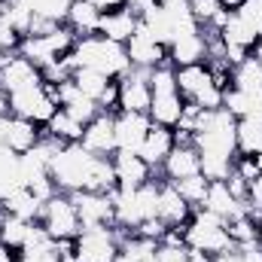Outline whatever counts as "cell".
<instances>
[{
	"instance_id": "6da1fadb",
	"label": "cell",
	"mask_w": 262,
	"mask_h": 262,
	"mask_svg": "<svg viewBox=\"0 0 262 262\" xmlns=\"http://www.w3.org/2000/svg\"><path fill=\"white\" fill-rule=\"evenodd\" d=\"M70 61H73V70L76 67H89V70H98L110 79H119L131 70L128 52L122 43H113L101 34H92V37H79L73 52H70Z\"/></svg>"
},
{
	"instance_id": "7a4b0ae2",
	"label": "cell",
	"mask_w": 262,
	"mask_h": 262,
	"mask_svg": "<svg viewBox=\"0 0 262 262\" xmlns=\"http://www.w3.org/2000/svg\"><path fill=\"white\" fill-rule=\"evenodd\" d=\"M235 116L226 110V107H216V110H201L198 113V125H195V149L198 152H207V156H229L235 159L238 156V146H235Z\"/></svg>"
},
{
	"instance_id": "3957f363",
	"label": "cell",
	"mask_w": 262,
	"mask_h": 262,
	"mask_svg": "<svg viewBox=\"0 0 262 262\" xmlns=\"http://www.w3.org/2000/svg\"><path fill=\"white\" fill-rule=\"evenodd\" d=\"M183 229H186V247L204 250L207 256L235 250V244H232V238L226 232V220L204 210V207H192V216H189V223Z\"/></svg>"
},
{
	"instance_id": "277c9868",
	"label": "cell",
	"mask_w": 262,
	"mask_h": 262,
	"mask_svg": "<svg viewBox=\"0 0 262 262\" xmlns=\"http://www.w3.org/2000/svg\"><path fill=\"white\" fill-rule=\"evenodd\" d=\"M92 162H95V156H92L82 143H64V146L55 152L52 165H49V174H52L58 192H67V195H70V192L85 189Z\"/></svg>"
},
{
	"instance_id": "5b68a950",
	"label": "cell",
	"mask_w": 262,
	"mask_h": 262,
	"mask_svg": "<svg viewBox=\"0 0 262 262\" xmlns=\"http://www.w3.org/2000/svg\"><path fill=\"white\" fill-rule=\"evenodd\" d=\"M113 204H116V226L134 232L143 220L156 216L159 207V183L149 180L137 189H113Z\"/></svg>"
},
{
	"instance_id": "8992f818",
	"label": "cell",
	"mask_w": 262,
	"mask_h": 262,
	"mask_svg": "<svg viewBox=\"0 0 262 262\" xmlns=\"http://www.w3.org/2000/svg\"><path fill=\"white\" fill-rule=\"evenodd\" d=\"M40 226L49 232V238L55 241H67V238H76L82 232V223H79V213H76V204L67 192H55L43 204V213H40Z\"/></svg>"
},
{
	"instance_id": "52a82bcc",
	"label": "cell",
	"mask_w": 262,
	"mask_h": 262,
	"mask_svg": "<svg viewBox=\"0 0 262 262\" xmlns=\"http://www.w3.org/2000/svg\"><path fill=\"white\" fill-rule=\"evenodd\" d=\"M119 235L116 226H92L76 235V262H116Z\"/></svg>"
},
{
	"instance_id": "ba28073f",
	"label": "cell",
	"mask_w": 262,
	"mask_h": 262,
	"mask_svg": "<svg viewBox=\"0 0 262 262\" xmlns=\"http://www.w3.org/2000/svg\"><path fill=\"white\" fill-rule=\"evenodd\" d=\"M70 198L76 204V213H79L82 229H92V226H116L113 192H89V189H79V192H70Z\"/></svg>"
},
{
	"instance_id": "9c48e42d",
	"label": "cell",
	"mask_w": 262,
	"mask_h": 262,
	"mask_svg": "<svg viewBox=\"0 0 262 262\" xmlns=\"http://www.w3.org/2000/svg\"><path fill=\"white\" fill-rule=\"evenodd\" d=\"M55 104L46 98L43 85H31V89H21V92H12L9 95V113L12 116H21V119H31L37 125H46L52 116H55Z\"/></svg>"
},
{
	"instance_id": "30bf717a",
	"label": "cell",
	"mask_w": 262,
	"mask_h": 262,
	"mask_svg": "<svg viewBox=\"0 0 262 262\" xmlns=\"http://www.w3.org/2000/svg\"><path fill=\"white\" fill-rule=\"evenodd\" d=\"M125 52H128L131 67H137V70H152V67H159V64H168V46H162L146 31L143 21L137 25V31L131 34V40L125 43Z\"/></svg>"
},
{
	"instance_id": "8fae6325",
	"label": "cell",
	"mask_w": 262,
	"mask_h": 262,
	"mask_svg": "<svg viewBox=\"0 0 262 262\" xmlns=\"http://www.w3.org/2000/svg\"><path fill=\"white\" fill-rule=\"evenodd\" d=\"M152 89H149V70L131 67L125 76H119V110L122 113H149Z\"/></svg>"
},
{
	"instance_id": "7c38bea8",
	"label": "cell",
	"mask_w": 262,
	"mask_h": 262,
	"mask_svg": "<svg viewBox=\"0 0 262 262\" xmlns=\"http://www.w3.org/2000/svg\"><path fill=\"white\" fill-rule=\"evenodd\" d=\"M92 156H113L116 152V113H98L85 131H82V140H79Z\"/></svg>"
},
{
	"instance_id": "4fadbf2b",
	"label": "cell",
	"mask_w": 262,
	"mask_h": 262,
	"mask_svg": "<svg viewBox=\"0 0 262 262\" xmlns=\"http://www.w3.org/2000/svg\"><path fill=\"white\" fill-rule=\"evenodd\" d=\"M31 85H43V70L34 64V61H28L25 55L15 52L6 64L0 67V89L6 95H12V92L31 89Z\"/></svg>"
},
{
	"instance_id": "5bb4252c",
	"label": "cell",
	"mask_w": 262,
	"mask_h": 262,
	"mask_svg": "<svg viewBox=\"0 0 262 262\" xmlns=\"http://www.w3.org/2000/svg\"><path fill=\"white\" fill-rule=\"evenodd\" d=\"M113 171H116V189H137L152 180V168L128 149H116L113 156Z\"/></svg>"
},
{
	"instance_id": "9a60e30c",
	"label": "cell",
	"mask_w": 262,
	"mask_h": 262,
	"mask_svg": "<svg viewBox=\"0 0 262 262\" xmlns=\"http://www.w3.org/2000/svg\"><path fill=\"white\" fill-rule=\"evenodd\" d=\"M156 216L165 226H186L189 216H192V204L177 192V186L171 180L159 183V207H156Z\"/></svg>"
},
{
	"instance_id": "2e32d148",
	"label": "cell",
	"mask_w": 262,
	"mask_h": 262,
	"mask_svg": "<svg viewBox=\"0 0 262 262\" xmlns=\"http://www.w3.org/2000/svg\"><path fill=\"white\" fill-rule=\"evenodd\" d=\"M152 128V119L146 113H116V149L137 152L146 131Z\"/></svg>"
},
{
	"instance_id": "e0dca14e",
	"label": "cell",
	"mask_w": 262,
	"mask_h": 262,
	"mask_svg": "<svg viewBox=\"0 0 262 262\" xmlns=\"http://www.w3.org/2000/svg\"><path fill=\"white\" fill-rule=\"evenodd\" d=\"M140 18L131 12L128 6H119V9H110V12H101V21H98V34L113 40V43H128L131 34L137 31Z\"/></svg>"
},
{
	"instance_id": "ac0fdd59",
	"label": "cell",
	"mask_w": 262,
	"mask_h": 262,
	"mask_svg": "<svg viewBox=\"0 0 262 262\" xmlns=\"http://www.w3.org/2000/svg\"><path fill=\"white\" fill-rule=\"evenodd\" d=\"M168 61L174 67H189V64H204V61H207V43H204L201 28L192 31V34L177 37V40L168 46Z\"/></svg>"
},
{
	"instance_id": "d6986e66",
	"label": "cell",
	"mask_w": 262,
	"mask_h": 262,
	"mask_svg": "<svg viewBox=\"0 0 262 262\" xmlns=\"http://www.w3.org/2000/svg\"><path fill=\"white\" fill-rule=\"evenodd\" d=\"M162 174H165V180H183V177L201 174V152L195 149V143L174 146L168 152V159L162 162Z\"/></svg>"
},
{
	"instance_id": "ffe728a7",
	"label": "cell",
	"mask_w": 262,
	"mask_h": 262,
	"mask_svg": "<svg viewBox=\"0 0 262 262\" xmlns=\"http://www.w3.org/2000/svg\"><path fill=\"white\" fill-rule=\"evenodd\" d=\"M201 207L210 210V213H216V216H223L229 223V220H235V216H241L247 210V201H238V198L229 192L226 180H216V183L207 186V195L201 201Z\"/></svg>"
},
{
	"instance_id": "44dd1931",
	"label": "cell",
	"mask_w": 262,
	"mask_h": 262,
	"mask_svg": "<svg viewBox=\"0 0 262 262\" xmlns=\"http://www.w3.org/2000/svg\"><path fill=\"white\" fill-rule=\"evenodd\" d=\"M43 131L37 122L31 119H21V116H9V125H6V137H3V146L15 156H25L28 149H34L40 143Z\"/></svg>"
},
{
	"instance_id": "7402d4cb",
	"label": "cell",
	"mask_w": 262,
	"mask_h": 262,
	"mask_svg": "<svg viewBox=\"0 0 262 262\" xmlns=\"http://www.w3.org/2000/svg\"><path fill=\"white\" fill-rule=\"evenodd\" d=\"M43 204H46V201H40L28 186H15V189H9L6 195L0 198V207H3L6 213H12V216H18V220H28V223H40Z\"/></svg>"
},
{
	"instance_id": "603a6c76",
	"label": "cell",
	"mask_w": 262,
	"mask_h": 262,
	"mask_svg": "<svg viewBox=\"0 0 262 262\" xmlns=\"http://www.w3.org/2000/svg\"><path fill=\"white\" fill-rule=\"evenodd\" d=\"M174 149V131L171 128H162V125H152L146 131L137 156L149 165V168H162V162L168 159V152Z\"/></svg>"
},
{
	"instance_id": "cb8c5ba5",
	"label": "cell",
	"mask_w": 262,
	"mask_h": 262,
	"mask_svg": "<svg viewBox=\"0 0 262 262\" xmlns=\"http://www.w3.org/2000/svg\"><path fill=\"white\" fill-rule=\"evenodd\" d=\"M183 98H180V92H174V95H152V104H149V119H152V125H162V128H174L177 122H180V113H183Z\"/></svg>"
},
{
	"instance_id": "d4e9b609",
	"label": "cell",
	"mask_w": 262,
	"mask_h": 262,
	"mask_svg": "<svg viewBox=\"0 0 262 262\" xmlns=\"http://www.w3.org/2000/svg\"><path fill=\"white\" fill-rule=\"evenodd\" d=\"M98 21H101V9L92 0H73L70 12H67V25L73 28L76 37H92L98 34Z\"/></svg>"
},
{
	"instance_id": "484cf974",
	"label": "cell",
	"mask_w": 262,
	"mask_h": 262,
	"mask_svg": "<svg viewBox=\"0 0 262 262\" xmlns=\"http://www.w3.org/2000/svg\"><path fill=\"white\" fill-rule=\"evenodd\" d=\"M220 37H223L226 46H238V49H247V52H253V46L259 43V37L253 34V28H250L238 12H229L226 25L220 28Z\"/></svg>"
},
{
	"instance_id": "4316f807",
	"label": "cell",
	"mask_w": 262,
	"mask_h": 262,
	"mask_svg": "<svg viewBox=\"0 0 262 262\" xmlns=\"http://www.w3.org/2000/svg\"><path fill=\"white\" fill-rule=\"evenodd\" d=\"M82 131L85 125L79 122V119H73L67 110H55V116L46 122V131L43 134H49V137H55V140H61V143H79L82 140Z\"/></svg>"
},
{
	"instance_id": "83f0119b",
	"label": "cell",
	"mask_w": 262,
	"mask_h": 262,
	"mask_svg": "<svg viewBox=\"0 0 262 262\" xmlns=\"http://www.w3.org/2000/svg\"><path fill=\"white\" fill-rule=\"evenodd\" d=\"M235 146L241 156L262 152V122L259 119H238L235 122Z\"/></svg>"
},
{
	"instance_id": "f1b7e54d",
	"label": "cell",
	"mask_w": 262,
	"mask_h": 262,
	"mask_svg": "<svg viewBox=\"0 0 262 262\" xmlns=\"http://www.w3.org/2000/svg\"><path fill=\"white\" fill-rule=\"evenodd\" d=\"M159 241H152V238H140V235H134L128 232L122 241H119V250L128 256L131 262H159Z\"/></svg>"
},
{
	"instance_id": "f546056e",
	"label": "cell",
	"mask_w": 262,
	"mask_h": 262,
	"mask_svg": "<svg viewBox=\"0 0 262 262\" xmlns=\"http://www.w3.org/2000/svg\"><path fill=\"white\" fill-rule=\"evenodd\" d=\"M31 226H34V223L18 220V216H12V213H6V210H3V223H0V244H6V247H12V250H21V247H25V241H28V235H31Z\"/></svg>"
},
{
	"instance_id": "4dcf8cb0",
	"label": "cell",
	"mask_w": 262,
	"mask_h": 262,
	"mask_svg": "<svg viewBox=\"0 0 262 262\" xmlns=\"http://www.w3.org/2000/svg\"><path fill=\"white\" fill-rule=\"evenodd\" d=\"M232 89H238V92H262V64L253 55L244 58L241 64L235 67V73H232Z\"/></svg>"
},
{
	"instance_id": "1f68e13d",
	"label": "cell",
	"mask_w": 262,
	"mask_h": 262,
	"mask_svg": "<svg viewBox=\"0 0 262 262\" xmlns=\"http://www.w3.org/2000/svg\"><path fill=\"white\" fill-rule=\"evenodd\" d=\"M70 79H73L76 89H79L85 98H92V101H98V98L107 92V85L113 82L110 76H104V73H98V70H89V67H76Z\"/></svg>"
},
{
	"instance_id": "d6a6232c",
	"label": "cell",
	"mask_w": 262,
	"mask_h": 262,
	"mask_svg": "<svg viewBox=\"0 0 262 262\" xmlns=\"http://www.w3.org/2000/svg\"><path fill=\"white\" fill-rule=\"evenodd\" d=\"M174 186H177V192L186 198L192 207H201V201L207 195V186H210V180L204 177V174H192V177H183V180H171Z\"/></svg>"
},
{
	"instance_id": "836d02e7",
	"label": "cell",
	"mask_w": 262,
	"mask_h": 262,
	"mask_svg": "<svg viewBox=\"0 0 262 262\" xmlns=\"http://www.w3.org/2000/svg\"><path fill=\"white\" fill-rule=\"evenodd\" d=\"M34 15L52 18V21H67V12L73 6V0H21Z\"/></svg>"
},
{
	"instance_id": "e575fe53",
	"label": "cell",
	"mask_w": 262,
	"mask_h": 262,
	"mask_svg": "<svg viewBox=\"0 0 262 262\" xmlns=\"http://www.w3.org/2000/svg\"><path fill=\"white\" fill-rule=\"evenodd\" d=\"M149 89L152 95H174L177 92V67L171 64H159L149 70Z\"/></svg>"
},
{
	"instance_id": "d590c367",
	"label": "cell",
	"mask_w": 262,
	"mask_h": 262,
	"mask_svg": "<svg viewBox=\"0 0 262 262\" xmlns=\"http://www.w3.org/2000/svg\"><path fill=\"white\" fill-rule=\"evenodd\" d=\"M232 162H235V159H229V156H207V152H201V174H204L210 183L229 180L232 171H235Z\"/></svg>"
},
{
	"instance_id": "8d00e7d4",
	"label": "cell",
	"mask_w": 262,
	"mask_h": 262,
	"mask_svg": "<svg viewBox=\"0 0 262 262\" xmlns=\"http://www.w3.org/2000/svg\"><path fill=\"white\" fill-rule=\"evenodd\" d=\"M186 6H189L192 18L198 21V28H207V25H210V21L223 12L220 0H186Z\"/></svg>"
},
{
	"instance_id": "74e56055",
	"label": "cell",
	"mask_w": 262,
	"mask_h": 262,
	"mask_svg": "<svg viewBox=\"0 0 262 262\" xmlns=\"http://www.w3.org/2000/svg\"><path fill=\"white\" fill-rule=\"evenodd\" d=\"M21 40H25V37L15 31V25L0 12V49H3V52H18Z\"/></svg>"
},
{
	"instance_id": "f35d334b",
	"label": "cell",
	"mask_w": 262,
	"mask_h": 262,
	"mask_svg": "<svg viewBox=\"0 0 262 262\" xmlns=\"http://www.w3.org/2000/svg\"><path fill=\"white\" fill-rule=\"evenodd\" d=\"M238 15L253 28V34L262 40V0H244L241 9H238Z\"/></svg>"
},
{
	"instance_id": "ab89813d",
	"label": "cell",
	"mask_w": 262,
	"mask_h": 262,
	"mask_svg": "<svg viewBox=\"0 0 262 262\" xmlns=\"http://www.w3.org/2000/svg\"><path fill=\"white\" fill-rule=\"evenodd\" d=\"M232 168H235V174H238V177H244L247 183H250V180L259 174L256 156H241V152H238V156H235V162H232Z\"/></svg>"
},
{
	"instance_id": "60d3db41",
	"label": "cell",
	"mask_w": 262,
	"mask_h": 262,
	"mask_svg": "<svg viewBox=\"0 0 262 262\" xmlns=\"http://www.w3.org/2000/svg\"><path fill=\"white\" fill-rule=\"evenodd\" d=\"M168 232V226L159 220V216H152V220H143L137 229H134V235H140V238H152V241H162V235Z\"/></svg>"
},
{
	"instance_id": "b9f144b4",
	"label": "cell",
	"mask_w": 262,
	"mask_h": 262,
	"mask_svg": "<svg viewBox=\"0 0 262 262\" xmlns=\"http://www.w3.org/2000/svg\"><path fill=\"white\" fill-rule=\"evenodd\" d=\"M159 262H189V247H159Z\"/></svg>"
},
{
	"instance_id": "7bdbcfd3",
	"label": "cell",
	"mask_w": 262,
	"mask_h": 262,
	"mask_svg": "<svg viewBox=\"0 0 262 262\" xmlns=\"http://www.w3.org/2000/svg\"><path fill=\"white\" fill-rule=\"evenodd\" d=\"M226 186H229V192L238 198V201H247V189H250V183H247L244 177H238V174L232 171V177L226 180Z\"/></svg>"
},
{
	"instance_id": "ee69618b",
	"label": "cell",
	"mask_w": 262,
	"mask_h": 262,
	"mask_svg": "<svg viewBox=\"0 0 262 262\" xmlns=\"http://www.w3.org/2000/svg\"><path fill=\"white\" fill-rule=\"evenodd\" d=\"M247 204L253 207H262V171L250 180V189H247Z\"/></svg>"
},
{
	"instance_id": "f6af8a7d",
	"label": "cell",
	"mask_w": 262,
	"mask_h": 262,
	"mask_svg": "<svg viewBox=\"0 0 262 262\" xmlns=\"http://www.w3.org/2000/svg\"><path fill=\"white\" fill-rule=\"evenodd\" d=\"M125 6H128L131 12H134V15L140 18V15H143L146 9H152V6H156V0H125Z\"/></svg>"
},
{
	"instance_id": "bcb514c9",
	"label": "cell",
	"mask_w": 262,
	"mask_h": 262,
	"mask_svg": "<svg viewBox=\"0 0 262 262\" xmlns=\"http://www.w3.org/2000/svg\"><path fill=\"white\" fill-rule=\"evenodd\" d=\"M210 262H244V253L235 247V250H226V253H216V256H210Z\"/></svg>"
},
{
	"instance_id": "7dc6e473",
	"label": "cell",
	"mask_w": 262,
	"mask_h": 262,
	"mask_svg": "<svg viewBox=\"0 0 262 262\" xmlns=\"http://www.w3.org/2000/svg\"><path fill=\"white\" fill-rule=\"evenodd\" d=\"M101 12H110V9H119V6H125V0H92Z\"/></svg>"
},
{
	"instance_id": "c3c4849f",
	"label": "cell",
	"mask_w": 262,
	"mask_h": 262,
	"mask_svg": "<svg viewBox=\"0 0 262 262\" xmlns=\"http://www.w3.org/2000/svg\"><path fill=\"white\" fill-rule=\"evenodd\" d=\"M0 262H18V250H12V247L0 244Z\"/></svg>"
},
{
	"instance_id": "681fc988",
	"label": "cell",
	"mask_w": 262,
	"mask_h": 262,
	"mask_svg": "<svg viewBox=\"0 0 262 262\" xmlns=\"http://www.w3.org/2000/svg\"><path fill=\"white\" fill-rule=\"evenodd\" d=\"M189 262H210V256H207L204 250H195V247H189Z\"/></svg>"
},
{
	"instance_id": "f907efd6",
	"label": "cell",
	"mask_w": 262,
	"mask_h": 262,
	"mask_svg": "<svg viewBox=\"0 0 262 262\" xmlns=\"http://www.w3.org/2000/svg\"><path fill=\"white\" fill-rule=\"evenodd\" d=\"M241 3H244V0H220V6H223L226 12H238V9H241Z\"/></svg>"
},
{
	"instance_id": "816d5d0a",
	"label": "cell",
	"mask_w": 262,
	"mask_h": 262,
	"mask_svg": "<svg viewBox=\"0 0 262 262\" xmlns=\"http://www.w3.org/2000/svg\"><path fill=\"white\" fill-rule=\"evenodd\" d=\"M0 116H9V95L0 89Z\"/></svg>"
},
{
	"instance_id": "f5cc1de1",
	"label": "cell",
	"mask_w": 262,
	"mask_h": 262,
	"mask_svg": "<svg viewBox=\"0 0 262 262\" xmlns=\"http://www.w3.org/2000/svg\"><path fill=\"white\" fill-rule=\"evenodd\" d=\"M159 6H186V0H156Z\"/></svg>"
},
{
	"instance_id": "db71d44e",
	"label": "cell",
	"mask_w": 262,
	"mask_h": 262,
	"mask_svg": "<svg viewBox=\"0 0 262 262\" xmlns=\"http://www.w3.org/2000/svg\"><path fill=\"white\" fill-rule=\"evenodd\" d=\"M250 55H253V58H256V61L262 64V40L256 43V46H253V52H250Z\"/></svg>"
},
{
	"instance_id": "11a10c76",
	"label": "cell",
	"mask_w": 262,
	"mask_h": 262,
	"mask_svg": "<svg viewBox=\"0 0 262 262\" xmlns=\"http://www.w3.org/2000/svg\"><path fill=\"white\" fill-rule=\"evenodd\" d=\"M12 55H15V52H3V49H0V67L6 64V61H9V58H12Z\"/></svg>"
},
{
	"instance_id": "9f6ffc18",
	"label": "cell",
	"mask_w": 262,
	"mask_h": 262,
	"mask_svg": "<svg viewBox=\"0 0 262 262\" xmlns=\"http://www.w3.org/2000/svg\"><path fill=\"white\" fill-rule=\"evenodd\" d=\"M116 262H131V259L125 256V253H122V250H119V256H116Z\"/></svg>"
},
{
	"instance_id": "6f0895ef",
	"label": "cell",
	"mask_w": 262,
	"mask_h": 262,
	"mask_svg": "<svg viewBox=\"0 0 262 262\" xmlns=\"http://www.w3.org/2000/svg\"><path fill=\"white\" fill-rule=\"evenodd\" d=\"M256 165H259V171H262V152H256Z\"/></svg>"
}]
</instances>
